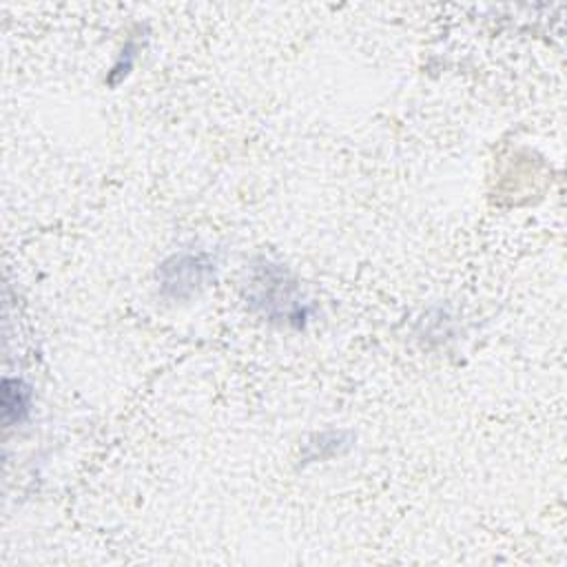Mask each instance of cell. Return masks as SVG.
Here are the masks:
<instances>
[{
    "label": "cell",
    "instance_id": "2",
    "mask_svg": "<svg viewBox=\"0 0 567 567\" xmlns=\"http://www.w3.org/2000/svg\"><path fill=\"white\" fill-rule=\"evenodd\" d=\"M157 277L162 295L171 299H188L215 277V261L206 252L173 255L159 266Z\"/></svg>",
    "mask_w": 567,
    "mask_h": 567
},
{
    "label": "cell",
    "instance_id": "3",
    "mask_svg": "<svg viewBox=\"0 0 567 567\" xmlns=\"http://www.w3.org/2000/svg\"><path fill=\"white\" fill-rule=\"evenodd\" d=\"M29 388L18 379H7L2 385V419L7 425L20 423L29 412Z\"/></svg>",
    "mask_w": 567,
    "mask_h": 567
},
{
    "label": "cell",
    "instance_id": "1",
    "mask_svg": "<svg viewBox=\"0 0 567 567\" xmlns=\"http://www.w3.org/2000/svg\"><path fill=\"white\" fill-rule=\"evenodd\" d=\"M252 292L250 301L261 308V312L270 319H279L286 323H301L303 319V306L297 297V286L288 277L286 268L277 264H264L259 275L252 279Z\"/></svg>",
    "mask_w": 567,
    "mask_h": 567
}]
</instances>
